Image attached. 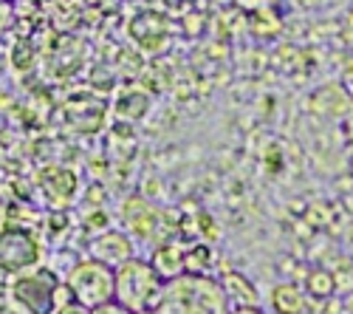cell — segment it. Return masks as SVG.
I'll use <instances>...</instances> for the list:
<instances>
[{
	"instance_id": "cell-10",
	"label": "cell",
	"mask_w": 353,
	"mask_h": 314,
	"mask_svg": "<svg viewBox=\"0 0 353 314\" xmlns=\"http://www.w3.org/2000/svg\"><path fill=\"white\" fill-rule=\"evenodd\" d=\"M130 35L133 40L147 48V51H159L161 43L167 40V20L161 14H153V12H144L139 14L133 23H130Z\"/></svg>"
},
{
	"instance_id": "cell-24",
	"label": "cell",
	"mask_w": 353,
	"mask_h": 314,
	"mask_svg": "<svg viewBox=\"0 0 353 314\" xmlns=\"http://www.w3.org/2000/svg\"><path fill=\"white\" fill-rule=\"evenodd\" d=\"M0 314H12V311H0Z\"/></svg>"
},
{
	"instance_id": "cell-21",
	"label": "cell",
	"mask_w": 353,
	"mask_h": 314,
	"mask_svg": "<svg viewBox=\"0 0 353 314\" xmlns=\"http://www.w3.org/2000/svg\"><path fill=\"white\" fill-rule=\"evenodd\" d=\"M60 314H88V308H85V306H79V303H68V306H63V308H60Z\"/></svg>"
},
{
	"instance_id": "cell-20",
	"label": "cell",
	"mask_w": 353,
	"mask_h": 314,
	"mask_svg": "<svg viewBox=\"0 0 353 314\" xmlns=\"http://www.w3.org/2000/svg\"><path fill=\"white\" fill-rule=\"evenodd\" d=\"M229 314H266L260 306H229Z\"/></svg>"
},
{
	"instance_id": "cell-14",
	"label": "cell",
	"mask_w": 353,
	"mask_h": 314,
	"mask_svg": "<svg viewBox=\"0 0 353 314\" xmlns=\"http://www.w3.org/2000/svg\"><path fill=\"white\" fill-rule=\"evenodd\" d=\"M218 255L212 252L210 244H192L184 252V272H195V275H210V269L215 266Z\"/></svg>"
},
{
	"instance_id": "cell-13",
	"label": "cell",
	"mask_w": 353,
	"mask_h": 314,
	"mask_svg": "<svg viewBox=\"0 0 353 314\" xmlns=\"http://www.w3.org/2000/svg\"><path fill=\"white\" fill-rule=\"evenodd\" d=\"M272 308L277 314H303L308 308V295L300 283H277L272 289Z\"/></svg>"
},
{
	"instance_id": "cell-18",
	"label": "cell",
	"mask_w": 353,
	"mask_h": 314,
	"mask_svg": "<svg viewBox=\"0 0 353 314\" xmlns=\"http://www.w3.org/2000/svg\"><path fill=\"white\" fill-rule=\"evenodd\" d=\"M28 63H32V48H28L26 43L14 46V66H17V68H26Z\"/></svg>"
},
{
	"instance_id": "cell-9",
	"label": "cell",
	"mask_w": 353,
	"mask_h": 314,
	"mask_svg": "<svg viewBox=\"0 0 353 314\" xmlns=\"http://www.w3.org/2000/svg\"><path fill=\"white\" fill-rule=\"evenodd\" d=\"M91 255H94V261H102L116 269L128 258H133V244L122 233H102L99 238L91 241Z\"/></svg>"
},
{
	"instance_id": "cell-22",
	"label": "cell",
	"mask_w": 353,
	"mask_h": 314,
	"mask_svg": "<svg viewBox=\"0 0 353 314\" xmlns=\"http://www.w3.org/2000/svg\"><path fill=\"white\" fill-rule=\"evenodd\" d=\"M88 224H91V226H99V224H105V215H91V218H88Z\"/></svg>"
},
{
	"instance_id": "cell-17",
	"label": "cell",
	"mask_w": 353,
	"mask_h": 314,
	"mask_svg": "<svg viewBox=\"0 0 353 314\" xmlns=\"http://www.w3.org/2000/svg\"><path fill=\"white\" fill-rule=\"evenodd\" d=\"M88 314H133V311H130V308H125L122 303H116V300H108V303H102V306L91 308Z\"/></svg>"
},
{
	"instance_id": "cell-7",
	"label": "cell",
	"mask_w": 353,
	"mask_h": 314,
	"mask_svg": "<svg viewBox=\"0 0 353 314\" xmlns=\"http://www.w3.org/2000/svg\"><path fill=\"white\" fill-rule=\"evenodd\" d=\"M40 187L43 193L51 198V204L54 207H63L71 202V195L77 193V176L71 173L68 167H43L40 170Z\"/></svg>"
},
{
	"instance_id": "cell-16",
	"label": "cell",
	"mask_w": 353,
	"mask_h": 314,
	"mask_svg": "<svg viewBox=\"0 0 353 314\" xmlns=\"http://www.w3.org/2000/svg\"><path fill=\"white\" fill-rule=\"evenodd\" d=\"M147 97L144 94H130V97H122L119 105H116V113H119L122 119H139L147 113Z\"/></svg>"
},
{
	"instance_id": "cell-5",
	"label": "cell",
	"mask_w": 353,
	"mask_h": 314,
	"mask_svg": "<svg viewBox=\"0 0 353 314\" xmlns=\"http://www.w3.org/2000/svg\"><path fill=\"white\" fill-rule=\"evenodd\" d=\"M54 286H57V277L51 272H40L34 277H20L14 283V295L34 314H48L54 308Z\"/></svg>"
},
{
	"instance_id": "cell-11",
	"label": "cell",
	"mask_w": 353,
	"mask_h": 314,
	"mask_svg": "<svg viewBox=\"0 0 353 314\" xmlns=\"http://www.w3.org/2000/svg\"><path fill=\"white\" fill-rule=\"evenodd\" d=\"M218 280H221V289H223L229 306H260L263 297H260L257 286H254V283H252L243 272L229 269V272H223Z\"/></svg>"
},
{
	"instance_id": "cell-4",
	"label": "cell",
	"mask_w": 353,
	"mask_h": 314,
	"mask_svg": "<svg viewBox=\"0 0 353 314\" xmlns=\"http://www.w3.org/2000/svg\"><path fill=\"white\" fill-rule=\"evenodd\" d=\"M37 255H40V246L26 230L9 226V230L0 233V269L14 272L23 266H32L37 261Z\"/></svg>"
},
{
	"instance_id": "cell-19",
	"label": "cell",
	"mask_w": 353,
	"mask_h": 314,
	"mask_svg": "<svg viewBox=\"0 0 353 314\" xmlns=\"http://www.w3.org/2000/svg\"><path fill=\"white\" fill-rule=\"evenodd\" d=\"M68 303H74V295H71V289L68 286H60V283H57L54 286V306H68Z\"/></svg>"
},
{
	"instance_id": "cell-6",
	"label": "cell",
	"mask_w": 353,
	"mask_h": 314,
	"mask_svg": "<svg viewBox=\"0 0 353 314\" xmlns=\"http://www.w3.org/2000/svg\"><path fill=\"white\" fill-rule=\"evenodd\" d=\"M65 122L79 130V133H94L102 128V117H105V102L99 97H71L63 105Z\"/></svg>"
},
{
	"instance_id": "cell-3",
	"label": "cell",
	"mask_w": 353,
	"mask_h": 314,
	"mask_svg": "<svg viewBox=\"0 0 353 314\" xmlns=\"http://www.w3.org/2000/svg\"><path fill=\"white\" fill-rule=\"evenodd\" d=\"M68 289L74 295V303L85 306L88 311L113 300V266L94 258L77 264L68 277Z\"/></svg>"
},
{
	"instance_id": "cell-8",
	"label": "cell",
	"mask_w": 353,
	"mask_h": 314,
	"mask_svg": "<svg viewBox=\"0 0 353 314\" xmlns=\"http://www.w3.org/2000/svg\"><path fill=\"white\" fill-rule=\"evenodd\" d=\"M122 215H125V224L130 226V233L139 238H153L159 233V213H156V207L147 204L141 195L128 198L122 207Z\"/></svg>"
},
{
	"instance_id": "cell-2",
	"label": "cell",
	"mask_w": 353,
	"mask_h": 314,
	"mask_svg": "<svg viewBox=\"0 0 353 314\" xmlns=\"http://www.w3.org/2000/svg\"><path fill=\"white\" fill-rule=\"evenodd\" d=\"M161 277L153 272L150 261L128 258L113 269V300L130 311L153 308L161 295Z\"/></svg>"
},
{
	"instance_id": "cell-15",
	"label": "cell",
	"mask_w": 353,
	"mask_h": 314,
	"mask_svg": "<svg viewBox=\"0 0 353 314\" xmlns=\"http://www.w3.org/2000/svg\"><path fill=\"white\" fill-rule=\"evenodd\" d=\"M336 292V275L328 269H311L305 275V295L316 300H331Z\"/></svg>"
},
{
	"instance_id": "cell-12",
	"label": "cell",
	"mask_w": 353,
	"mask_h": 314,
	"mask_svg": "<svg viewBox=\"0 0 353 314\" xmlns=\"http://www.w3.org/2000/svg\"><path fill=\"white\" fill-rule=\"evenodd\" d=\"M184 252H187V246L181 241H164V244H159V249L153 252V258H150L153 272L161 280L179 277L184 272Z\"/></svg>"
},
{
	"instance_id": "cell-23",
	"label": "cell",
	"mask_w": 353,
	"mask_h": 314,
	"mask_svg": "<svg viewBox=\"0 0 353 314\" xmlns=\"http://www.w3.org/2000/svg\"><path fill=\"white\" fill-rule=\"evenodd\" d=\"M133 314H156L153 308H139V311H133Z\"/></svg>"
},
{
	"instance_id": "cell-25",
	"label": "cell",
	"mask_w": 353,
	"mask_h": 314,
	"mask_svg": "<svg viewBox=\"0 0 353 314\" xmlns=\"http://www.w3.org/2000/svg\"><path fill=\"white\" fill-rule=\"evenodd\" d=\"M350 125H353V119H350Z\"/></svg>"
},
{
	"instance_id": "cell-1",
	"label": "cell",
	"mask_w": 353,
	"mask_h": 314,
	"mask_svg": "<svg viewBox=\"0 0 353 314\" xmlns=\"http://www.w3.org/2000/svg\"><path fill=\"white\" fill-rule=\"evenodd\" d=\"M156 314H229V300L221 280L212 275L181 272L179 277L161 283Z\"/></svg>"
}]
</instances>
